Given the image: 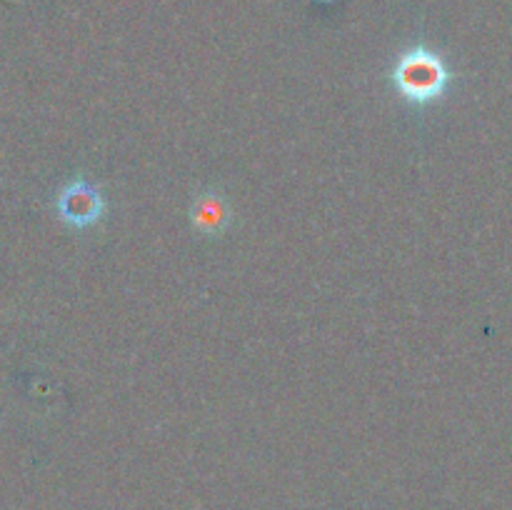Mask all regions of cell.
Segmentation results:
<instances>
[{
  "instance_id": "obj_2",
  "label": "cell",
  "mask_w": 512,
  "mask_h": 510,
  "mask_svg": "<svg viewBox=\"0 0 512 510\" xmlns=\"http://www.w3.org/2000/svg\"><path fill=\"white\" fill-rule=\"evenodd\" d=\"M105 195L100 193V188L95 183H90L88 178L78 175V178L68 180V183L60 188L58 198H55V213L63 220L68 228L85 230L98 225L105 218Z\"/></svg>"
},
{
  "instance_id": "obj_1",
  "label": "cell",
  "mask_w": 512,
  "mask_h": 510,
  "mask_svg": "<svg viewBox=\"0 0 512 510\" xmlns=\"http://www.w3.org/2000/svg\"><path fill=\"white\" fill-rule=\"evenodd\" d=\"M390 80L405 103H410L413 108H425V105L438 103L448 93L453 73L438 53L418 45V48L405 50L395 60Z\"/></svg>"
},
{
  "instance_id": "obj_3",
  "label": "cell",
  "mask_w": 512,
  "mask_h": 510,
  "mask_svg": "<svg viewBox=\"0 0 512 510\" xmlns=\"http://www.w3.org/2000/svg\"><path fill=\"white\" fill-rule=\"evenodd\" d=\"M190 225L195 233L215 238L233 225V210L218 190H203L190 203Z\"/></svg>"
}]
</instances>
